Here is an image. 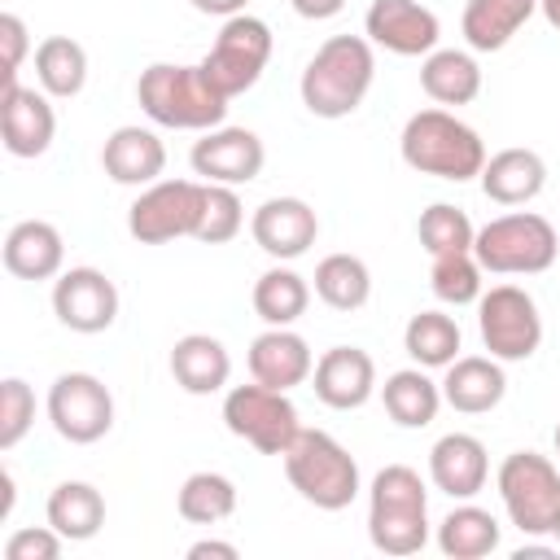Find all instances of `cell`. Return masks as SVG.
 Returning <instances> with one entry per match:
<instances>
[{"instance_id":"cell-1","label":"cell","mask_w":560,"mask_h":560,"mask_svg":"<svg viewBox=\"0 0 560 560\" xmlns=\"http://www.w3.org/2000/svg\"><path fill=\"white\" fill-rule=\"evenodd\" d=\"M372 79H376L372 39L368 35H332L306 61L298 92L315 118H346L363 105Z\"/></svg>"},{"instance_id":"cell-2","label":"cell","mask_w":560,"mask_h":560,"mask_svg":"<svg viewBox=\"0 0 560 560\" xmlns=\"http://www.w3.org/2000/svg\"><path fill=\"white\" fill-rule=\"evenodd\" d=\"M136 101L158 127L175 131H214L228 118V96L210 88L201 66L153 61L136 79Z\"/></svg>"},{"instance_id":"cell-3","label":"cell","mask_w":560,"mask_h":560,"mask_svg":"<svg viewBox=\"0 0 560 560\" xmlns=\"http://www.w3.org/2000/svg\"><path fill=\"white\" fill-rule=\"evenodd\" d=\"M368 538L385 556H416L429 542V490L416 468L385 464L368 490Z\"/></svg>"},{"instance_id":"cell-4","label":"cell","mask_w":560,"mask_h":560,"mask_svg":"<svg viewBox=\"0 0 560 560\" xmlns=\"http://www.w3.org/2000/svg\"><path fill=\"white\" fill-rule=\"evenodd\" d=\"M398 153L411 171L438 175V179H451V184H464V179L481 175V166H486L481 136L464 118H455L451 109L411 114L402 136H398Z\"/></svg>"},{"instance_id":"cell-5","label":"cell","mask_w":560,"mask_h":560,"mask_svg":"<svg viewBox=\"0 0 560 560\" xmlns=\"http://www.w3.org/2000/svg\"><path fill=\"white\" fill-rule=\"evenodd\" d=\"M289 486L315 503L319 512H341L359 494V464L354 455L324 429H298V438L280 455Z\"/></svg>"},{"instance_id":"cell-6","label":"cell","mask_w":560,"mask_h":560,"mask_svg":"<svg viewBox=\"0 0 560 560\" xmlns=\"http://www.w3.org/2000/svg\"><path fill=\"white\" fill-rule=\"evenodd\" d=\"M556 249H560L556 228L534 210L499 214L472 236V254L490 276H538L556 262Z\"/></svg>"},{"instance_id":"cell-7","label":"cell","mask_w":560,"mask_h":560,"mask_svg":"<svg viewBox=\"0 0 560 560\" xmlns=\"http://www.w3.org/2000/svg\"><path fill=\"white\" fill-rule=\"evenodd\" d=\"M494 486H499V499H503V508L521 534H529V538L551 534L556 512H560V468L547 455L512 451L499 464Z\"/></svg>"},{"instance_id":"cell-8","label":"cell","mask_w":560,"mask_h":560,"mask_svg":"<svg viewBox=\"0 0 560 560\" xmlns=\"http://www.w3.org/2000/svg\"><path fill=\"white\" fill-rule=\"evenodd\" d=\"M267 61H271V26L254 13H236V18H223V31L201 57V74L219 96L232 101L258 83Z\"/></svg>"},{"instance_id":"cell-9","label":"cell","mask_w":560,"mask_h":560,"mask_svg":"<svg viewBox=\"0 0 560 560\" xmlns=\"http://www.w3.org/2000/svg\"><path fill=\"white\" fill-rule=\"evenodd\" d=\"M481 346L499 363H525L542 346V315L521 284H494L477 298Z\"/></svg>"},{"instance_id":"cell-10","label":"cell","mask_w":560,"mask_h":560,"mask_svg":"<svg viewBox=\"0 0 560 560\" xmlns=\"http://www.w3.org/2000/svg\"><path fill=\"white\" fill-rule=\"evenodd\" d=\"M223 424L245 438L249 446H258L262 455H284V446L298 438V407L289 402V389H271V385H232L223 398Z\"/></svg>"},{"instance_id":"cell-11","label":"cell","mask_w":560,"mask_h":560,"mask_svg":"<svg viewBox=\"0 0 560 560\" xmlns=\"http://www.w3.org/2000/svg\"><path fill=\"white\" fill-rule=\"evenodd\" d=\"M201 201H206V179L201 184L197 179H158L131 201L127 232L140 245H166L175 236H197Z\"/></svg>"},{"instance_id":"cell-12","label":"cell","mask_w":560,"mask_h":560,"mask_svg":"<svg viewBox=\"0 0 560 560\" xmlns=\"http://www.w3.org/2000/svg\"><path fill=\"white\" fill-rule=\"evenodd\" d=\"M48 420L66 442L92 446L114 429V394L92 372H61L48 385Z\"/></svg>"},{"instance_id":"cell-13","label":"cell","mask_w":560,"mask_h":560,"mask_svg":"<svg viewBox=\"0 0 560 560\" xmlns=\"http://www.w3.org/2000/svg\"><path fill=\"white\" fill-rule=\"evenodd\" d=\"M52 315L70 332H105L118 319V289L96 267H70L52 280Z\"/></svg>"},{"instance_id":"cell-14","label":"cell","mask_w":560,"mask_h":560,"mask_svg":"<svg viewBox=\"0 0 560 560\" xmlns=\"http://www.w3.org/2000/svg\"><path fill=\"white\" fill-rule=\"evenodd\" d=\"M363 35L394 57H429L438 48L442 22L420 0H372L363 13Z\"/></svg>"},{"instance_id":"cell-15","label":"cell","mask_w":560,"mask_h":560,"mask_svg":"<svg viewBox=\"0 0 560 560\" xmlns=\"http://www.w3.org/2000/svg\"><path fill=\"white\" fill-rule=\"evenodd\" d=\"M188 162H192V175H201L206 184H232L236 188V184L258 179L267 149L249 127H214L192 144Z\"/></svg>"},{"instance_id":"cell-16","label":"cell","mask_w":560,"mask_h":560,"mask_svg":"<svg viewBox=\"0 0 560 560\" xmlns=\"http://www.w3.org/2000/svg\"><path fill=\"white\" fill-rule=\"evenodd\" d=\"M0 136H4V149L13 158L48 153V144L57 136V114L48 105V92H35V88H22V83H4L0 88Z\"/></svg>"},{"instance_id":"cell-17","label":"cell","mask_w":560,"mask_h":560,"mask_svg":"<svg viewBox=\"0 0 560 560\" xmlns=\"http://www.w3.org/2000/svg\"><path fill=\"white\" fill-rule=\"evenodd\" d=\"M249 232H254V245L262 254H271L276 262H289V258H302L315 245L319 219L302 197H271L254 210Z\"/></svg>"},{"instance_id":"cell-18","label":"cell","mask_w":560,"mask_h":560,"mask_svg":"<svg viewBox=\"0 0 560 560\" xmlns=\"http://www.w3.org/2000/svg\"><path fill=\"white\" fill-rule=\"evenodd\" d=\"M315 398L332 411H354L376 394V363L359 346H332L315 359Z\"/></svg>"},{"instance_id":"cell-19","label":"cell","mask_w":560,"mask_h":560,"mask_svg":"<svg viewBox=\"0 0 560 560\" xmlns=\"http://www.w3.org/2000/svg\"><path fill=\"white\" fill-rule=\"evenodd\" d=\"M490 477V455L481 446V438L472 433H446L433 442L429 451V481L451 494V499H472L477 490H486Z\"/></svg>"},{"instance_id":"cell-20","label":"cell","mask_w":560,"mask_h":560,"mask_svg":"<svg viewBox=\"0 0 560 560\" xmlns=\"http://www.w3.org/2000/svg\"><path fill=\"white\" fill-rule=\"evenodd\" d=\"M249 376L258 385L271 389H293L315 372V354L306 346V337H298L293 328H267L249 341Z\"/></svg>"},{"instance_id":"cell-21","label":"cell","mask_w":560,"mask_h":560,"mask_svg":"<svg viewBox=\"0 0 560 560\" xmlns=\"http://www.w3.org/2000/svg\"><path fill=\"white\" fill-rule=\"evenodd\" d=\"M503 394H508V376L494 354H464V359L446 363V376H442L446 407H455L464 416H486L503 402Z\"/></svg>"},{"instance_id":"cell-22","label":"cell","mask_w":560,"mask_h":560,"mask_svg":"<svg viewBox=\"0 0 560 560\" xmlns=\"http://www.w3.org/2000/svg\"><path fill=\"white\" fill-rule=\"evenodd\" d=\"M101 166L114 184L149 188L166 171V144L149 127H118V131H109V140L101 149Z\"/></svg>"},{"instance_id":"cell-23","label":"cell","mask_w":560,"mask_h":560,"mask_svg":"<svg viewBox=\"0 0 560 560\" xmlns=\"http://www.w3.org/2000/svg\"><path fill=\"white\" fill-rule=\"evenodd\" d=\"M66 241L48 219H22L4 236V271L18 280H52L61 276Z\"/></svg>"},{"instance_id":"cell-24","label":"cell","mask_w":560,"mask_h":560,"mask_svg":"<svg viewBox=\"0 0 560 560\" xmlns=\"http://www.w3.org/2000/svg\"><path fill=\"white\" fill-rule=\"evenodd\" d=\"M481 192L499 206H525L547 188V162L534 149H499L481 166Z\"/></svg>"},{"instance_id":"cell-25","label":"cell","mask_w":560,"mask_h":560,"mask_svg":"<svg viewBox=\"0 0 560 560\" xmlns=\"http://www.w3.org/2000/svg\"><path fill=\"white\" fill-rule=\"evenodd\" d=\"M171 376L184 394H219L232 376V354L210 332H188L171 346Z\"/></svg>"},{"instance_id":"cell-26","label":"cell","mask_w":560,"mask_h":560,"mask_svg":"<svg viewBox=\"0 0 560 560\" xmlns=\"http://www.w3.org/2000/svg\"><path fill=\"white\" fill-rule=\"evenodd\" d=\"M420 88L438 105H468L481 92V66L464 48H433L420 61Z\"/></svg>"},{"instance_id":"cell-27","label":"cell","mask_w":560,"mask_h":560,"mask_svg":"<svg viewBox=\"0 0 560 560\" xmlns=\"http://www.w3.org/2000/svg\"><path fill=\"white\" fill-rule=\"evenodd\" d=\"M381 402H385V411H389L394 424H402V429H424V424L438 420L442 385L429 381L420 363H416V368H398V372L385 376V385H381Z\"/></svg>"},{"instance_id":"cell-28","label":"cell","mask_w":560,"mask_h":560,"mask_svg":"<svg viewBox=\"0 0 560 560\" xmlns=\"http://www.w3.org/2000/svg\"><path fill=\"white\" fill-rule=\"evenodd\" d=\"M538 0H468L464 4V39L472 52H499L529 18Z\"/></svg>"},{"instance_id":"cell-29","label":"cell","mask_w":560,"mask_h":560,"mask_svg":"<svg viewBox=\"0 0 560 560\" xmlns=\"http://www.w3.org/2000/svg\"><path fill=\"white\" fill-rule=\"evenodd\" d=\"M44 512H48V525L66 542H88L105 525V499H101V490L92 481H61V486H52Z\"/></svg>"},{"instance_id":"cell-30","label":"cell","mask_w":560,"mask_h":560,"mask_svg":"<svg viewBox=\"0 0 560 560\" xmlns=\"http://www.w3.org/2000/svg\"><path fill=\"white\" fill-rule=\"evenodd\" d=\"M494 547H499V521L477 503L451 508L438 525V551L451 560H481Z\"/></svg>"},{"instance_id":"cell-31","label":"cell","mask_w":560,"mask_h":560,"mask_svg":"<svg viewBox=\"0 0 560 560\" xmlns=\"http://www.w3.org/2000/svg\"><path fill=\"white\" fill-rule=\"evenodd\" d=\"M254 311L267 328H289L293 319L306 315L311 306V284L293 271V267H267L258 280H254Z\"/></svg>"},{"instance_id":"cell-32","label":"cell","mask_w":560,"mask_h":560,"mask_svg":"<svg viewBox=\"0 0 560 560\" xmlns=\"http://www.w3.org/2000/svg\"><path fill=\"white\" fill-rule=\"evenodd\" d=\"M35 79L57 101L79 96L83 83H88V52H83V44L70 39V35L39 39V48H35Z\"/></svg>"},{"instance_id":"cell-33","label":"cell","mask_w":560,"mask_h":560,"mask_svg":"<svg viewBox=\"0 0 560 560\" xmlns=\"http://www.w3.org/2000/svg\"><path fill=\"white\" fill-rule=\"evenodd\" d=\"M315 298L332 311H359L372 298V271L359 254H328L315 267Z\"/></svg>"},{"instance_id":"cell-34","label":"cell","mask_w":560,"mask_h":560,"mask_svg":"<svg viewBox=\"0 0 560 560\" xmlns=\"http://www.w3.org/2000/svg\"><path fill=\"white\" fill-rule=\"evenodd\" d=\"M402 350L420 368H446L459 359V324L446 311H420L402 328Z\"/></svg>"},{"instance_id":"cell-35","label":"cell","mask_w":560,"mask_h":560,"mask_svg":"<svg viewBox=\"0 0 560 560\" xmlns=\"http://www.w3.org/2000/svg\"><path fill=\"white\" fill-rule=\"evenodd\" d=\"M175 508L188 525H219L236 512V486H232V477L210 472V468L192 472V477H184V486L175 494Z\"/></svg>"},{"instance_id":"cell-36","label":"cell","mask_w":560,"mask_h":560,"mask_svg":"<svg viewBox=\"0 0 560 560\" xmlns=\"http://www.w3.org/2000/svg\"><path fill=\"white\" fill-rule=\"evenodd\" d=\"M429 289L446 306H468L481 298V262L472 249L459 254H438L429 258Z\"/></svg>"},{"instance_id":"cell-37","label":"cell","mask_w":560,"mask_h":560,"mask_svg":"<svg viewBox=\"0 0 560 560\" xmlns=\"http://www.w3.org/2000/svg\"><path fill=\"white\" fill-rule=\"evenodd\" d=\"M416 236H420L424 254H429V258H438V254H459V249H472L477 228H472V219H468L459 206H451V201H433L429 210H420Z\"/></svg>"},{"instance_id":"cell-38","label":"cell","mask_w":560,"mask_h":560,"mask_svg":"<svg viewBox=\"0 0 560 560\" xmlns=\"http://www.w3.org/2000/svg\"><path fill=\"white\" fill-rule=\"evenodd\" d=\"M245 223V210H241V197L232 184H206V201H201V223H197V236L201 245H223L241 232Z\"/></svg>"},{"instance_id":"cell-39","label":"cell","mask_w":560,"mask_h":560,"mask_svg":"<svg viewBox=\"0 0 560 560\" xmlns=\"http://www.w3.org/2000/svg\"><path fill=\"white\" fill-rule=\"evenodd\" d=\"M35 420V389L22 376L0 381V451H13Z\"/></svg>"},{"instance_id":"cell-40","label":"cell","mask_w":560,"mask_h":560,"mask_svg":"<svg viewBox=\"0 0 560 560\" xmlns=\"http://www.w3.org/2000/svg\"><path fill=\"white\" fill-rule=\"evenodd\" d=\"M61 534L52 525H26V529H13L9 542H4V560H57L61 556Z\"/></svg>"},{"instance_id":"cell-41","label":"cell","mask_w":560,"mask_h":560,"mask_svg":"<svg viewBox=\"0 0 560 560\" xmlns=\"http://www.w3.org/2000/svg\"><path fill=\"white\" fill-rule=\"evenodd\" d=\"M0 48H4V70H0V79H4V83H18L22 57H26V48H31L26 22H22L18 13H0Z\"/></svg>"},{"instance_id":"cell-42","label":"cell","mask_w":560,"mask_h":560,"mask_svg":"<svg viewBox=\"0 0 560 560\" xmlns=\"http://www.w3.org/2000/svg\"><path fill=\"white\" fill-rule=\"evenodd\" d=\"M289 4H293V13L306 18V22H328V18H337V13L346 9V0H289Z\"/></svg>"},{"instance_id":"cell-43","label":"cell","mask_w":560,"mask_h":560,"mask_svg":"<svg viewBox=\"0 0 560 560\" xmlns=\"http://www.w3.org/2000/svg\"><path fill=\"white\" fill-rule=\"evenodd\" d=\"M206 556H214V560H236L241 551H236V542H219V538H201V542L188 547V560H206Z\"/></svg>"},{"instance_id":"cell-44","label":"cell","mask_w":560,"mask_h":560,"mask_svg":"<svg viewBox=\"0 0 560 560\" xmlns=\"http://www.w3.org/2000/svg\"><path fill=\"white\" fill-rule=\"evenodd\" d=\"M245 4L249 0H192V9L210 13V18H236V13H245Z\"/></svg>"},{"instance_id":"cell-45","label":"cell","mask_w":560,"mask_h":560,"mask_svg":"<svg viewBox=\"0 0 560 560\" xmlns=\"http://www.w3.org/2000/svg\"><path fill=\"white\" fill-rule=\"evenodd\" d=\"M538 9H542V18H547V26L560 31V0H538Z\"/></svg>"},{"instance_id":"cell-46","label":"cell","mask_w":560,"mask_h":560,"mask_svg":"<svg viewBox=\"0 0 560 560\" xmlns=\"http://www.w3.org/2000/svg\"><path fill=\"white\" fill-rule=\"evenodd\" d=\"M551 538L560 542V512H556V525H551Z\"/></svg>"},{"instance_id":"cell-47","label":"cell","mask_w":560,"mask_h":560,"mask_svg":"<svg viewBox=\"0 0 560 560\" xmlns=\"http://www.w3.org/2000/svg\"><path fill=\"white\" fill-rule=\"evenodd\" d=\"M556 455H560V424H556Z\"/></svg>"}]
</instances>
